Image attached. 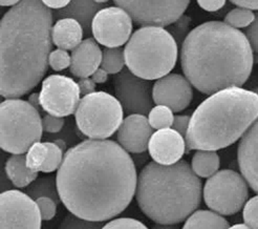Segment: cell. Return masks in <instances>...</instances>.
I'll list each match as a JSON object with an SVG mask.
<instances>
[{
  "label": "cell",
  "mask_w": 258,
  "mask_h": 229,
  "mask_svg": "<svg viewBox=\"0 0 258 229\" xmlns=\"http://www.w3.org/2000/svg\"><path fill=\"white\" fill-rule=\"evenodd\" d=\"M177 47L175 39L166 29L143 27L137 30L126 43V67L141 78L158 80L174 69Z\"/></svg>",
  "instance_id": "6"
},
{
  "label": "cell",
  "mask_w": 258,
  "mask_h": 229,
  "mask_svg": "<svg viewBox=\"0 0 258 229\" xmlns=\"http://www.w3.org/2000/svg\"><path fill=\"white\" fill-rule=\"evenodd\" d=\"M153 130L145 115H128L118 130V142L131 154H142L149 146Z\"/></svg>",
  "instance_id": "16"
},
{
  "label": "cell",
  "mask_w": 258,
  "mask_h": 229,
  "mask_svg": "<svg viewBox=\"0 0 258 229\" xmlns=\"http://www.w3.org/2000/svg\"><path fill=\"white\" fill-rule=\"evenodd\" d=\"M143 27L167 28L184 15L190 0H113Z\"/></svg>",
  "instance_id": "10"
},
{
  "label": "cell",
  "mask_w": 258,
  "mask_h": 229,
  "mask_svg": "<svg viewBox=\"0 0 258 229\" xmlns=\"http://www.w3.org/2000/svg\"><path fill=\"white\" fill-rule=\"evenodd\" d=\"M72 57L66 49L57 48L50 53L48 58L49 67L56 72H60L71 67Z\"/></svg>",
  "instance_id": "33"
},
{
  "label": "cell",
  "mask_w": 258,
  "mask_h": 229,
  "mask_svg": "<svg viewBox=\"0 0 258 229\" xmlns=\"http://www.w3.org/2000/svg\"><path fill=\"white\" fill-rule=\"evenodd\" d=\"M191 117L187 115H180V116H174V121L172 124V129L179 133L183 137H186L189 127Z\"/></svg>",
  "instance_id": "39"
},
{
  "label": "cell",
  "mask_w": 258,
  "mask_h": 229,
  "mask_svg": "<svg viewBox=\"0 0 258 229\" xmlns=\"http://www.w3.org/2000/svg\"><path fill=\"white\" fill-rule=\"evenodd\" d=\"M227 0H198L199 6L207 12H216L221 10Z\"/></svg>",
  "instance_id": "40"
},
{
  "label": "cell",
  "mask_w": 258,
  "mask_h": 229,
  "mask_svg": "<svg viewBox=\"0 0 258 229\" xmlns=\"http://www.w3.org/2000/svg\"><path fill=\"white\" fill-rule=\"evenodd\" d=\"M56 180L70 212L88 221L105 222L131 204L138 174L129 152L119 143L88 139L66 151Z\"/></svg>",
  "instance_id": "1"
},
{
  "label": "cell",
  "mask_w": 258,
  "mask_h": 229,
  "mask_svg": "<svg viewBox=\"0 0 258 229\" xmlns=\"http://www.w3.org/2000/svg\"><path fill=\"white\" fill-rule=\"evenodd\" d=\"M228 229H252L247 224H236L233 226H230Z\"/></svg>",
  "instance_id": "49"
},
{
  "label": "cell",
  "mask_w": 258,
  "mask_h": 229,
  "mask_svg": "<svg viewBox=\"0 0 258 229\" xmlns=\"http://www.w3.org/2000/svg\"><path fill=\"white\" fill-rule=\"evenodd\" d=\"M24 193L35 201L41 197H48L53 199L57 204L62 202L59 195L57 180L50 177L37 178L29 186L25 187Z\"/></svg>",
  "instance_id": "25"
},
{
  "label": "cell",
  "mask_w": 258,
  "mask_h": 229,
  "mask_svg": "<svg viewBox=\"0 0 258 229\" xmlns=\"http://www.w3.org/2000/svg\"><path fill=\"white\" fill-rule=\"evenodd\" d=\"M28 102H29L33 107H35L38 111H39L40 109H42L41 104H40V94L34 93V94L30 95Z\"/></svg>",
  "instance_id": "45"
},
{
  "label": "cell",
  "mask_w": 258,
  "mask_h": 229,
  "mask_svg": "<svg viewBox=\"0 0 258 229\" xmlns=\"http://www.w3.org/2000/svg\"><path fill=\"white\" fill-rule=\"evenodd\" d=\"M43 133L40 112L28 101L7 99L0 104V146L12 155L28 152L40 142Z\"/></svg>",
  "instance_id": "7"
},
{
  "label": "cell",
  "mask_w": 258,
  "mask_h": 229,
  "mask_svg": "<svg viewBox=\"0 0 258 229\" xmlns=\"http://www.w3.org/2000/svg\"><path fill=\"white\" fill-rule=\"evenodd\" d=\"M6 173L11 182L18 188H25L38 178V173L30 169L24 154L12 155L6 163Z\"/></svg>",
  "instance_id": "22"
},
{
  "label": "cell",
  "mask_w": 258,
  "mask_h": 229,
  "mask_svg": "<svg viewBox=\"0 0 258 229\" xmlns=\"http://www.w3.org/2000/svg\"><path fill=\"white\" fill-rule=\"evenodd\" d=\"M230 2L237 7L258 11V0H230Z\"/></svg>",
  "instance_id": "43"
},
{
  "label": "cell",
  "mask_w": 258,
  "mask_h": 229,
  "mask_svg": "<svg viewBox=\"0 0 258 229\" xmlns=\"http://www.w3.org/2000/svg\"><path fill=\"white\" fill-rule=\"evenodd\" d=\"M255 13L253 10L238 7L231 10L225 16L224 22L235 29H246L254 21Z\"/></svg>",
  "instance_id": "28"
},
{
  "label": "cell",
  "mask_w": 258,
  "mask_h": 229,
  "mask_svg": "<svg viewBox=\"0 0 258 229\" xmlns=\"http://www.w3.org/2000/svg\"><path fill=\"white\" fill-rule=\"evenodd\" d=\"M221 166V159L215 150H198L192 157L191 167L201 178H210Z\"/></svg>",
  "instance_id": "24"
},
{
  "label": "cell",
  "mask_w": 258,
  "mask_h": 229,
  "mask_svg": "<svg viewBox=\"0 0 258 229\" xmlns=\"http://www.w3.org/2000/svg\"><path fill=\"white\" fill-rule=\"evenodd\" d=\"M84 30L81 23L73 18L57 20L51 31L53 42L59 48L73 50L83 41Z\"/></svg>",
  "instance_id": "21"
},
{
  "label": "cell",
  "mask_w": 258,
  "mask_h": 229,
  "mask_svg": "<svg viewBox=\"0 0 258 229\" xmlns=\"http://www.w3.org/2000/svg\"><path fill=\"white\" fill-rule=\"evenodd\" d=\"M47 147V159L41 169L42 173H53L58 170L63 161V150L54 142H44Z\"/></svg>",
  "instance_id": "30"
},
{
  "label": "cell",
  "mask_w": 258,
  "mask_h": 229,
  "mask_svg": "<svg viewBox=\"0 0 258 229\" xmlns=\"http://www.w3.org/2000/svg\"><path fill=\"white\" fill-rule=\"evenodd\" d=\"M253 92H254V93H256V94L258 95V87H255V88H253Z\"/></svg>",
  "instance_id": "51"
},
{
  "label": "cell",
  "mask_w": 258,
  "mask_h": 229,
  "mask_svg": "<svg viewBox=\"0 0 258 229\" xmlns=\"http://www.w3.org/2000/svg\"><path fill=\"white\" fill-rule=\"evenodd\" d=\"M191 23H192L191 18L187 15H183L182 17H179L175 22H173L172 24L168 25V27L166 28V30L172 35V37L175 39L178 46L183 45L188 34L190 33L189 30L191 27Z\"/></svg>",
  "instance_id": "32"
},
{
  "label": "cell",
  "mask_w": 258,
  "mask_h": 229,
  "mask_svg": "<svg viewBox=\"0 0 258 229\" xmlns=\"http://www.w3.org/2000/svg\"><path fill=\"white\" fill-rule=\"evenodd\" d=\"M72 0H42V3L49 9L60 10L70 5Z\"/></svg>",
  "instance_id": "42"
},
{
  "label": "cell",
  "mask_w": 258,
  "mask_h": 229,
  "mask_svg": "<svg viewBox=\"0 0 258 229\" xmlns=\"http://www.w3.org/2000/svg\"><path fill=\"white\" fill-rule=\"evenodd\" d=\"M27 165L35 173L41 171L47 159V147L44 143L36 142L27 152Z\"/></svg>",
  "instance_id": "29"
},
{
  "label": "cell",
  "mask_w": 258,
  "mask_h": 229,
  "mask_svg": "<svg viewBox=\"0 0 258 229\" xmlns=\"http://www.w3.org/2000/svg\"><path fill=\"white\" fill-rule=\"evenodd\" d=\"M80 93L84 97L96 92V82L92 78H81L78 82Z\"/></svg>",
  "instance_id": "41"
},
{
  "label": "cell",
  "mask_w": 258,
  "mask_h": 229,
  "mask_svg": "<svg viewBox=\"0 0 258 229\" xmlns=\"http://www.w3.org/2000/svg\"><path fill=\"white\" fill-rule=\"evenodd\" d=\"M64 118L63 117H57L53 116V115H45V116L42 118V126H43V131L46 133L50 134H55L59 133L62 127L64 126Z\"/></svg>",
  "instance_id": "37"
},
{
  "label": "cell",
  "mask_w": 258,
  "mask_h": 229,
  "mask_svg": "<svg viewBox=\"0 0 258 229\" xmlns=\"http://www.w3.org/2000/svg\"><path fill=\"white\" fill-rule=\"evenodd\" d=\"M254 52L246 34L222 21L190 31L180 49V66L192 86L205 95L241 87L249 79Z\"/></svg>",
  "instance_id": "3"
},
{
  "label": "cell",
  "mask_w": 258,
  "mask_h": 229,
  "mask_svg": "<svg viewBox=\"0 0 258 229\" xmlns=\"http://www.w3.org/2000/svg\"><path fill=\"white\" fill-rule=\"evenodd\" d=\"M103 226H104L103 222L88 221L70 212L66 215L57 229H101Z\"/></svg>",
  "instance_id": "31"
},
{
  "label": "cell",
  "mask_w": 258,
  "mask_h": 229,
  "mask_svg": "<svg viewBox=\"0 0 258 229\" xmlns=\"http://www.w3.org/2000/svg\"><path fill=\"white\" fill-rule=\"evenodd\" d=\"M101 229H148L143 223L132 218H120L104 224Z\"/></svg>",
  "instance_id": "35"
},
{
  "label": "cell",
  "mask_w": 258,
  "mask_h": 229,
  "mask_svg": "<svg viewBox=\"0 0 258 229\" xmlns=\"http://www.w3.org/2000/svg\"><path fill=\"white\" fill-rule=\"evenodd\" d=\"M120 101L105 93L95 92L84 96L75 112L80 132L89 139L105 140L117 132L124 120Z\"/></svg>",
  "instance_id": "8"
},
{
  "label": "cell",
  "mask_w": 258,
  "mask_h": 229,
  "mask_svg": "<svg viewBox=\"0 0 258 229\" xmlns=\"http://www.w3.org/2000/svg\"><path fill=\"white\" fill-rule=\"evenodd\" d=\"M42 217L37 202L19 190L0 195V229H41Z\"/></svg>",
  "instance_id": "11"
},
{
  "label": "cell",
  "mask_w": 258,
  "mask_h": 229,
  "mask_svg": "<svg viewBox=\"0 0 258 229\" xmlns=\"http://www.w3.org/2000/svg\"><path fill=\"white\" fill-rule=\"evenodd\" d=\"M202 196L200 177L183 160L171 165L150 162L138 177V205L146 217L159 224L186 221L200 207Z\"/></svg>",
  "instance_id": "4"
},
{
  "label": "cell",
  "mask_w": 258,
  "mask_h": 229,
  "mask_svg": "<svg viewBox=\"0 0 258 229\" xmlns=\"http://www.w3.org/2000/svg\"><path fill=\"white\" fill-rule=\"evenodd\" d=\"M54 143L57 144L64 152L67 151V143H66V141H63V140H61V139H57V140H55Z\"/></svg>",
  "instance_id": "48"
},
{
  "label": "cell",
  "mask_w": 258,
  "mask_h": 229,
  "mask_svg": "<svg viewBox=\"0 0 258 229\" xmlns=\"http://www.w3.org/2000/svg\"><path fill=\"white\" fill-rule=\"evenodd\" d=\"M114 94L127 115H149L154 107L153 84L128 69H123L114 79Z\"/></svg>",
  "instance_id": "13"
},
{
  "label": "cell",
  "mask_w": 258,
  "mask_h": 229,
  "mask_svg": "<svg viewBox=\"0 0 258 229\" xmlns=\"http://www.w3.org/2000/svg\"><path fill=\"white\" fill-rule=\"evenodd\" d=\"M242 218L244 224L252 229H258V195L250 199L243 207Z\"/></svg>",
  "instance_id": "34"
},
{
  "label": "cell",
  "mask_w": 258,
  "mask_h": 229,
  "mask_svg": "<svg viewBox=\"0 0 258 229\" xmlns=\"http://www.w3.org/2000/svg\"><path fill=\"white\" fill-rule=\"evenodd\" d=\"M103 52L95 38H86L73 49L70 71L77 78H88L100 67Z\"/></svg>",
  "instance_id": "19"
},
{
  "label": "cell",
  "mask_w": 258,
  "mask_h": 229,
  "mask_svg": "<svg viewBox=\"0 0 258 229\" xmlns=\"http://www.w3.org/2000/svg\"><path fill=\"white\" fill-rule=\"evenodd\" d=\"M125 63L124 49L120 47H106L103 50L101 67L108 74H119L123 69Z\"/></svg>",
  "instance_id": "26"
},
{
  "label": "cell",
  "mask_w": 258,
  "mask_h": 229,
  "mask_svg": "<svg viewBox=\"0 0 258 229\" xmlns=\"http://www.w3.org/2000/svg\"><path fill=\"white\" fill-rule=\"evenodd\" d=\"M39 94L42 109L53 116L63 118L75 113L81 100L79 84L62 75L46 77Z\"/></svg>",
  "instance_id": "12"
},
{
  "label": "cell",
  "mask_w": 258,
  "mask_h": 229,
  "mask_svg": "<svg viewBox=\"0 0 258 229\" xmlns=\"http://www.w3.org/2000/svg\"><path fill=\"white\" fill-rule=\"evenodd\" d=\"M237 162L240 174L258 194V118L240 139Z\"/></svg>",
  "instance_id": "18"
},
{
  "label": "cell",
  "mask_w": 258,
  "mask_h": 229,
  "mask_svg": "<svg viewBox=\"0 0 258 229\" xmlns=\"http://www.w3.org/2000/svg\"><path fill=\"white\" fill-rule=\"evenodd\" d=\"M148 120L154 130L170 129L174 121L173 111L165 105H157L149 112Z\"/></svg>",
  "instance_id": "27"
},
{
  "label": "cell",
  "mask_w": 258,
  "mask_h": 229,
  "mask_svg": "<svg viewBox=\"0 0 258 229\" xmlns=\"http://www.w3.org/2000/svg\"><path fill=\"white\" fill-rule=\"evenodd\" d=\"M92 79L96 82V84H102L105 83L108 79V73L103 70L102 68H99L93 75H92Z\"/></svg>",
  "instance_id": "44"
},
{
  "label": "cell",
  "mask_w": 258,
  "mask_h": 229,
  "mask_svg": "<svg viewBox=\"0 0 258 229\" xmlns=\"http://www.w3.org/2000/svg\"><path fill=\"white\" fill-rule=\"evenodd\" d=\"M20 2L21 0H0V5L2 7H14Z\"/></svg>",
  "instance_id": "47"
},
{
  "label": "cell",
  "mask_w": 258,
  "mask_h": 229,
  "mask_svg": "<svg viewBox=\"0 0 258 229\" xmlns=\"http://www.w3.org/2000/svg\"><path fill=\"white\" fill-rule=\"evenodd\" d=\"M229 222L212 210H197L186 220L182 229H228Z\"/></svg>",
  "instance_id": "23"
},
{
  "label": "cell",
  "mask_w": 258,
  "mask_h": 229,
  "mask_svg": "<svg viewBox=\"0 0 258 229\" xmlns=\"http://www.w3.org/2000/svg\"><path fill=\"white\" fill-rule=\"evenodd\" d=\"M192 99V84L182 75L168 74L153 83L154 103L169 107L173 112L186 109Z\"/></svg>",
  "instance_id": "15"
},
{
  "label": "cell",
  "mask_w": 258,
  "mask_h": 229,
  "mask_svg": "<svg viewBox=\"0 0 258 229\" xmlns=\"http://www.w3.org/2000/svg\"><path fill=\"white\" fill-rule=\"evenodd\" d=\"M151 229H179V228L176 227L175 225H172V224H159V223H157L156 225H153L151 227Z\"/></svg>",
  "instance_id": "46"
},
{
  "label": "cell",
  "mask_w": 258,
  "mask_h": 229,
  "mask_svg": "<svg viewBox=\"0 0 258 229\" xmlns=\"http://www.w3.org/2000/svg\"><path fill=\"white\" fill-rule=\"evenodd\" d=\"M154 162L162 165L174 164L187 152L185 137L173 129L158 130L153 133L148 146Z\"/></svg>",
  "instance_id": "17"
},
{
  "label": "cell",
  "mask_w": 258,
  "mask_h": 229,
  "mask_svg": "<svg viewBox=\"0 0 258 229\" xmlns=\"http://www.w3.org/2000/svg\"><path fill=\"white\" fill-rule=\"evenodd\" d=\"M36 202L38 206H39L42 220L49 221L55 217L58 204L53 199H50L48 197H41L39 199H37Z\"/></svg>",
  "instance_id": "36"
},
{
  "label": "cell",
  "mask_w": 258,
  "mask_h": 229,
  "mask_svg": "<svg viewBox=\"0 0 258 229\" xmlns=\"http://www.w3.org/2000/svg\"><path fill=\"white\" fill-rule=\"evenodd\" d=\"M54 14L42 0H21L0 22V94L18 99L39 84L53 52Z\"/></svg>",
  "instance_id": "2"
},
{
  "label": "cell",
  "mask_w": 258,
  "mask_h": 229,
  "mask_svg": "<svg viewBox=\"0 0 258 229\" xmlns=\"http://www.w3.org/2000/svg\"><path fill=\"white\" fill-rule=\"evenodd\" d=\"M249 184L241 174L231 169L218 170L208 178L203 196L206 205L222 215L239 212L249 198Z\"/></svg>",
  "instance_id": "9"
},
{
  "label": "cell",
  "mask_w": 258,
  "mask_h": 229,
  "mask_svg": "<svg viewBox=\"0 0 258 229\" xmlns=\"http://www.w3.org/2000/svg\"><path fill=\"white\" fill-rule=\"evenodd\" d=\"M107 8L106 4H98L95 0H72L66 8L53 12L54 19L73 18L79 21L84 30V35L92 34V24L97 13Z\"/></svg>",
  "instance_id": "20"
},
{
  "label": "cell",
  "mask_w": 258,
  "mask_h": 229,
  "mask_svg": "<svg viewBox=\"0 0 258 229\" xmlns=\"http://www.w3.org/2000/svg\"><path fill=\"white\" fill-rule=\"evenodd\" d=\"M133 19L119 7H107L94 17L92 34L100 44L106 47H120L128 42L133 32Z\"/></svg>",
  "instance_id": "14"
},
{
  "label": "cell",
  "mask_w": 258,
  "mask_h": 229,
  "mask_svg": "<svg viewBox=\"0 0 258 229\" xmlns=\"http://www.w3.org/2000/svg\"><path fill=\"white\" fill-rule=\"evenodd\" d=\"M244 34H246L248 38L253 52L258 54V11L255 14L254 21L249 25L248 28H246V32H244Z\"/></svg>",
  "instance_id": "38"
},
{
  "label": "cell",
  "mask_w": 258,
  "mask_h": 229,
  "mask_svg": "<svg viewBox=\"0 0 258 229\" xmlns=\"http://www.w3.org/2000/svg\"><path fill=\"white\" fill-rule=\"evenodd\" d=\"M258 118V95L231 87L210 95L192 113L185 137L190 150H218L234 144Z\"/></svg>",
  "instance_id": "5"
},
{
  "label": "cell",
  "mask_w": 258,
  "mask_h": 229,
  "mask_svg": "<svg viewBox=\"0 0 258 229\" xmlns=\"http://www.w3.org/2000/svg\"><path fill=\"white\" fill-rule=\"evenodd\" d=\"M95 2L98 4H107L109 0H95Z\"/></svg>",
  "instance_id": "50"
}]
</instances>
